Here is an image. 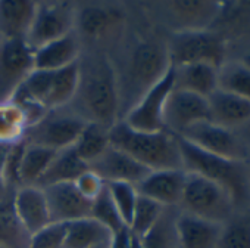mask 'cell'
I'll use <instances>...</instances> for the list:
<instances>
[{
	"mask_svg": "<svg viewBox=\"0 0 250 248\" xmlns=\"http://www.w3.org/2000/svg\"><path fill=\"white\" fill-rule=\"evenodd\" d=\"M14 210L25 227L33 235L52 223L46 194L40 186H22L12 194Z\"/></svg>",
	"mask_w": 250,
	"mask_h": 248,
	"instance_id": "18",
	"label": "cell"
},
{
	"mask_svg": "<svg viewBox=\"0 0 250 248\" xmlns=\"http://www.w3.org/2000/svg\"><path fill=\"white\" fill-rule=\"evenodd\" d=\"M168 34L158 30L134 2L131 25L107 53L118 86L119 121L171 70Z\"/></svg>",
	"mask_w": 250,
	"mask_h": 248,
	"instance_id": "1",
	"label": "cell"
},
{
	"mask_svg": "<svg viewBox=\"0 0 250 248\" xmlns=\"http://www.w3.org/2000/svg\"><path fill=\"white\" fill-rule=\"evenodd\" d=\"M74 186L81 194V197L90 202L96 201L106 189V183L90 167L77 177V180L74 182Z\"/></svg>",
	"mask_w": 250,
	"mask_h": 248,
	"instance_id": "38",
	"label": "cell"
},
{
	"mask_svg": "<svg viewBox=\"0 0 250 248\" xmlns=\"http://www.w3.org/2000/svg\"><path fill=\"white\" fill-rule=\"evenodd\" d=\"M78 81L77 62L58 71H49V83L44 96L46 109H56L68 106L74 98Z\"/></svg>",
	"mask_w": 250,
	"mask_h": 248,
	"instance_id": "25",
	"label": "cell"
},
{
	"mask_svg": "<svg viewBox=\"0 0 250 248\" xmlns=\"http://www.w3.org/2000/svg\"><path fill=\"white\" fill-rule=\"evenodd\" d=\"M216 248H250V217L232 216L222 224Z\"/></svg>",
	"mask_w": 250,
	"mask_h": 248,
	"instance_id": "33",
	"label": "cell"
},
{
	"mask_svg": "<svg viewBox=\"0 0 250 248\" xmlns=\"http://www.w3.org/2000/svg\"><path fill=\"white\" fill-rule=\"evenodd\" d=\"M85 124L87 123L68 106L49 109L27 130L24 142L59 152L72 148Z\"/></svg>",
	"mask_w": 250,
	"mask_h": 248,
	"instance_id": "8",
	"label": "cell"
},
{
	"mask_svg": "<svg viewBox=\"0 0 250 248\" xmlns=\"http://www.w3.org/2000/svg\"><path fill=\"white\" fill-rule=\"evenodd\" d=\"M134 2L84 0L75 2V27L81 52L109 53L128 31Z\"/></svg>",
	"mask_w": 250,
	"mask_h": 248,
	"instance_id": "3",
	"label": "cell"
},
{
	"mask_svg": "<svg viewBox=\"0 0 250 248\" xmlns=\"http://www.w3.org/2000/svg\"><path fill=\"white\" fill-rule=\"evenodd\" d=\"M52 223H71L90 217L91 202L81 197L74 183H59L43 188Z\"/></svg>",
	"mask_w": 250,
	"mask_h": 248,
	"instance_id": "17",
	"label": "cell"
},
{
	"mask_svg": "<svg viewBox=\"0 0 250 248\" xmlns=\"http://www.w3.org/2000/svg\"><path fill=\"white\" fill-rule=\"evenodd\" d=\"M180 138L199 149L218 157L237 161H244L246 158V149L240 138L232 130L218 126L209 120L193 124Z\"/></svg>",
	"mask_w": 250,
	"mask_h": 248,
	"instance_id": "12",
	"label": "cell"
},
{
	"mask_svg": "<svg viewBox=\"0 0 250 248\" xmlns=\"http://www.w3.org/2000/svg\"><path fill=\"white\" fill-rule=\"evenodd\" d=\"M30 236L14 210L12 195L3 198L0 201V247L27 248Z\"/></svg>",
	"mask_w": 250,
	"mask_h": 248,
	"instance_id": "30",
	"label": "cell"
},
{
	"mask_svg": "<svg viewBox=\"0 0 250 248\" xmlns=\"http://www.w3.org/2000/svg\"><path fill=\"white\" fill-rule=\"evenodd\" d=\"M78 81L68 108L85 123L112 129L119 121V96L110 59L100 52H81Z\"/></svg>",
	"mask_w": 250,
	"mask_h": 248,
	"instance_id": "2",
	"label": "cell"
},
{
	"mask_svg": "<svg viewBox=\"0 0 250 248\" xmlns=\"http://www.w3.org/2000/svg\"><path fill=\"white\" fill-rule=\"evenodd\" d=\"M206 120H209L208 98L186 90L172 89L164 111L165 130L175 136H181L193 124Z\"/></svg>",
	"mask_w": 250,
	"mask_h": 248,
	"instance_id": "14",
	"label": "cell"
},
{
	"mask_svg": "<svg viewBox=\"0 0 250 248\" xmlns=\"http://www.w3.org/2000/svg\"><path fill=\"white\" fill-rule=\"evenodd\" d=\"M75 2L69 0H46L37 2L33 24L25 42L36 50L50 42L74 33Z\"/></svg>",
	"mask_w": 250,
	"mask_h": 248,
	"instance_id": "10",
	"label": "cell"
},
{
	"mask_svg": "<svg viewBox=\"0 0 250 248\" xmlns=\"http://www.w3.org/2000/svg\"><path fill=\"white\" fill-rule=\"evenodd\" d=\"M133 233L128 227H122L118 232L112 233L107 248H131Z\"/></svg>",
	"mask_w": 250,
	"mask_h": 248,
	"instance_id": "39",
	"label": "cell"
},
{
	"mask_svg": "<svg viewBox=\"0 0 250 248\" xmlns=\"http://www.w3.org/2000/svg\"><path fill=\"white\" fill-rule=\"evenodd\" d=\"M131 248H143V245H142V241H140V238H137V236H134V235H133V242H131Z\"/></svg>",
	"mask_w": 250,
	"mask_h": 248,
	"instance_id": "41",
	"label": "cell"
},
{
	"mask_svg": "<svg viewBox=\"0 0 250 248\" xmlns=\"http://www.w3.org/2000/svg\"><path fill=\"white\" fill-rule=\"evenodd\" d=\"M171 67L186 64H210L221 67L225 58L222 37L210 30H191L168 34L167 39Z\"/></svg>",
	"mask_w": 250,
	"mask_h": 248,
	"instance_id": "9",
	"label": "cell"
},
{
	"mask_svg": "<svg viewBox=\"0 0 250 248\" xmlns=\"http://www.w3.org/2000/svg\"><path fill=\"white\" fill-rule=\"evenodd\" d=\"M88 167L97 173L106 185L130 183L137 186L150 173V170L137 163L128 154L112 145Z\"/></svg>",
	"mask_w": 250,
	"mask_h": 248,
	"instance_id": "15",
	"label": "cell"
},
{
	"mask_svg": "<svg viewBox=\"0 0 250 248\" xmlns=\"http://www.w3.org/2000/svg\"><path fill=\"white\" fill-rule=\"evenodd\" d=\"M12 147V145H11ZM8 151L9 147L5 145H0V201L3 198L12 195L8 189L6 185V157H8Z\"/></svg>",
	"mask_w": 250,
	"mask_h": 248,
	"instance_id": "40",
	"label": "cell"
},
{
	"mask_svg": "<svg viewBox=\"0 0 250 248\" xmlns=\"http://www.w3.org/2000/svg\"><path fill=\"white\" fill-rule=\"evenodd\" d=\"M218 89L250 100V64L246 61L224 62L218 70Z\"/></svg>",
	"mask_w": 250,
	"mask_h": 248,
	"instance_id": "32",
	"label": "cell"
},
{
	"mask_svg": "<svg viewBox=\"0 0 250 248\" xmlns=\"http://www.w3.org/2000/svg\"><path fill=\"white\" fill-rule=\"evenodd\" d=\"M88 169V166L75 154L72 148L63 149L56 152L53 157L47 172L42 177L39 186L46 188L50 185H59V183H74L77 177L84 173Z\"/></svg>",
	"mask_w": 250,
	"mask_h": 248,
	"instance_id": "26",
	"label": "cell"
},
{
	"mask_svg": "<svg viewBox=\"0 0 250 248\" xmlns=\"http://www.w3.org/2000/svg\"><path fill=\"white\" fill-rule=\"evenodd\" d=\"M209 121L225 129L244 127L250 123V100L234 93L216 89L209 98Z\"/></svg>",
	"mask_w": 250,
	"mask_h": 248,
	"instance_id": "19",
	"label": "cell"
},
{
	"mask_svg": "<svg viewBox=\"0 0 250 248\" xmlns=\"http://www.w3.org/2000/svg\"><path fill=\"white\" fill-rule=\"evenodd\" d=\"M235 208L232 197L222 186L202 176L187 173L178 205L180 211L224 224L234 216L232 213Z\"/></svg>",
	"mask_w": 250,
	"mask_h": 248,
	"instance_id": "7",
	"label": "cell"
},
{
	"mask_svg": "<svg viewBox=\"0 0 250 248\" xmlns=\"http://www.w3.org/2000/svg\"><path fill=\"white\" fill-rule=\"evenodd\" d=\"M164 210H165V207H162L161 204H158L146 197H142L139 194V199H137L131 222L128 224L130 232L134 236L142 238L159 220Z\"/></svg>",
	"mask_w": 250,
	"mask_h": 248,
	"instance_id": "34",
	"label": "cell"
},
{
	"mask_svg": "<svg viewBox=\"0 0 250 248\" xmlns=\"http://www.w3.org/2000/svg\"><path fill=\"white\" fill-rule=\"evenodd\" d=\"M106 188L122 222L128 227L139 199L137 188L130 183H109L106 185Z\"/></svg>",
	"mask_w": 250,
	"mask_h": 248,
	"instance_id": "35",
	"label": "cell"
},
{
	"mask_svg": "<svg viewBox=\"0 0 250 248\" xmlns=\"http://www.w3.org/2000/svg\"><path fill=\"white\" fill-rule=\"evenodd\" d=\"M110 147V129L100 124L87 123L78 139L72 145L75 154L90 166Z\"/></svg>",
	"mask_w": 250,
	"mask_h": 248,
	"instance_id": "29",
	"label": "cell"
},
{
	"mask_svg": "<svg viewBox=\"0 0 250 248\" xmlns=\"http://www.w3.org/2000/svg\"><path fill=\"white\" fill-rule=\"evenodd\" d=\"M246 129H247V135H249V138H250V123H247L246 126H244Z\"/></svg>",
	"mask_w": 250,
	"mask_h": 248,
	"instance_id": "42",
	"label": "cell"
},
{
	"mask_svg": "<svg viewBox=\"0 0 250 248\" xmlns=\"http://www.w3.org/2000/svg\"><path fill=\"white\" fill-rule=\"evenodd\" d=\"M178 208H165L159 220L140 238L143 248H180L175 217Z\"/></svg>",
	"mask_w": 250,
	"mask_h": 248,
	"instance_id": "31",
	"label": "cell"
},
{
	"mask_svg": "<svg viewBox=\"0 0 250 248\" xmlns=\"http://www.w3.org/2000/svg\"><path fill=\"white\" fill-rule=\"evenodd\" d=\"M172 89H174V75L171 67L168 74L156 86H153L121 121H124L128 127L140 132L165 130L164 111H165L167 99L172 92Z\"/></svg>",
	"mask_w": 250,
	"mask_h": 248,
	"instance_id": "13",
	"label": "cell"
},
{
	"mask_svg": "<svg viewBox=\"0 0 250 248\" xmlns=\"http://www.w3.org/2000/svg\"><path fill=\"white\" fill-rule=\"evenodd\" d=\"M110 145L128 154L147 170H184L178 138L168 130L140 132L118 121L110 129Z\"/></svg>",
	"mask_w": 250,
	"mask_h": 248,
	"instance_id": "4",
	"label": "cell"
},
{
	"mask_svg": "<svg viewBox=\"0 0 250 248\" xmlns=\"http://www.w3.org/2000/svg\"><path fill=\"white\" fill-rule=\"evenodd\" d=\"M218 67L210 64H186L172 67L174 89L209 98L218 89Z\"/></svg>",
	"mask_w": 250,
	"mask_h": 248,
	"instance_id": "23",
	"label": "cell"
},
{
	"mask_svg": "<svg viewBox=\"0 0 250 248\" xmlns=\"http://www.w3.org/2000/svg\"><path fill=\"white\" fill-rule=\"evenodd\" d=\"M28 121L22 109L12 100H0V145L11 147L24 142Z\"/></svg>",
	"mask_w": 250,
	"mask_h": 248,
	"instance_id": "28",
	"label": "cell"
},
{
	"mask_svg": "<svg viewBox=\"0 0 250 248\" xmlns=\"http://www.w3.org/2000/svg\"><path fill=\"white\" fill-rule=\"evenodd\" d=\"M112 233L91 217L66 223L65 248H97L109 244Z\"/></svg>",
	"mask_w": 250,
	"mask_h": 248,
	"instance_id": "24",
	"label": "cell"
},
{
	"mask_svg": "<svg viewBox=\"0 0 250 248\" xmlns=\"http://www.w3.org/2000/svg\"><path fill=\"white\" fill-rule=\"evenodd\" d=\"M90 217L94 219L96 222H99L102 226H104L110 233H115L122 227H127L125 223L122 222L118 210L115 208V205L107 194V188L96 201L91 202Z\"/></svg>",
	"mask_w": 250,
	"mask_h": 248,
	"instance_id": "36",
	"label": "cell"
},
{
	"mask_svg": "<svg viewBox=\"0 0 250 248\" xmlns=\"http://www.w3.org/2000/svg\"><path fill=\"white\" fill-rule=\"evenodd\" d=\"M178 138L183 169L222 186L234 199L235 207L250 199V172L244 161L218 157L199 149L186 139Z\"/></svg>",
	"mask_w": 250,
	"mask_h": 248,
	"instance_id": "5",
	"label": "cell"
},
{
	"mask_svg": "<svg viewBox=\"0 0 250 248\" xmlns=\"http://www.w3.org/2000/svg\"><path fill=\"white\" fill-rule=\"evenodd\" d=\"M107 245H109V244H106V245H102V247H97V248H107Z\"/></svg>",
	"mask_w": 250,
	"mask_h": 248,
	"instance_id": "43",
	"label": "cell"
},
{
	"mask_svg": "<svg viewBox=\"0 0 250 248\" xmlns=\"http://www.w3.org/2000/svg\"><path fill=\"white\" fill-rule=\"evenodd\" d=\"M81 55V46L74 33L50 42L34 50V70L58 71L74 65Z\"/></svg>",
	"mask_w": 250,
	"mask_h": 248,
	"instance_id": "22",
	"label": "cell"
},
{
	"mask_svg": "<svg viewBox=\"0 0 250 248\" xmlns=\"http://www.w3.org/2000/svg\"><path fill=\"white\" fill-rule=\"evenodd\" d=\"M55 155H56L55 151L24 142V151H22L21 166H20L21 188L39 186L42 177L47 172Z\"/></svg>",
	"mask_w": 250,
	"mask_h": 248,
	"instance_id": "27",
	"label": "cell"
},
{
	"mask_svg": "<svg viewBox=\"0 0 250 248\" xmlns=\"http://www.w3.org/2000/svg\"><path fill=\"white\" fill-rule=\"evenodd\" d=\"M34 71V50L25 40H0V100H8Z\"/></svg>",
	"mask_w": 250,
	"mask_h": 248,
	"instance_id": "11",
	"label": "cell"
},
{
	"mask_svg": "<svg viewBox=\"0 0 250 248\" xmlns=\"http://www.w3.org/2000/svg\"><path fill=\"white\" fill-rule=\"evenodd\" d=\"M145 17L165 34L209 30L216 20L221 5L202 0H162V2H137Z\"/></svg>",
	"mask_w": 250,
	"mask_h": 248,
	"instance_id": "6",
	"label": "cell"
},
{
	"mask_svg": "<svg viewBox=\"0 0 250 248\" xmlns=\"http://www.w3.org/2000/svg\"><path fill=\"white\" fill-rule=\"evenodd\" d=\"M65 223H50L30 236L27 248H65Z\"/></svg>",
	"mask_w": 250,
	"mask_h": 248,
	"instance_id": "37",
	"label": "cell"
},
{
	"mask_svg": "<svg viewBox=\"0 0 250 248\" xmlns=\"http://www.w3.org/2000/svg\"><path fill=\"white\" fill-rule=\"evenodd\" d=\"M0 248H2V247H0Z\"/></svg>",
	"mask_w": 250,
	"mask_h": 248,
	"instance_id": "45",
	"label": "cell"
},
{
	"mask_svg": "<svg viewBox=\"0 0 250 248\" xmlns=\"http://www.w3.org/2000/svg\"><path fill=\"white\" fill-rule=\"evenodd\" d=\"M186 179V170H155L136 188L142 197H146L165 208H178Z\"/></svg>",
	"mask_w": 250,
	"mask_h": 248,
	"instance_id": "16",
	"label": "cell"
},
{
	"mask_svg": "<svg viewBox=\"0 0 250 248\" xmlns=\"http://www.w3.org/2000/svg\"><path fill=\"white\" fill-rule=\"evenodd\" d=\"M175 227L180 248H216L222 224L178 210Z\"/></svg>",
	"mask_w": 250,
	"mask_h": 248,
	"instance_id": "20",
	"label": "cell"
},
{
	"mask_svg": "<svg viewBox=\"0 0 250 248\" xmlns=\"http://www.w3.org/2000/svg\"><path fill=\"white\" fill-rule=\"evenodd\" d=\"M246 62H247V64H250V61H246Z\"/></svg>",
	"mask_w": 250,
	"mask_h": 248,
	"instance_id": "44",
	"label": "cell"
},
{
	"mask_svg": "<svg viewBox=\"0 0 250 248\" xmlns=\"http://www.w3.org/2000/svg\"><path fill=\"white\" fill-rule=\"evenodd\" d=\"M36 8L33 0H0V40H25Z\"/></svg>",
	"mask_w": 250,
	"mask_h": 248,
	"instance_id": "21",
	"label": "cell"
}]
</instances>
